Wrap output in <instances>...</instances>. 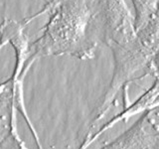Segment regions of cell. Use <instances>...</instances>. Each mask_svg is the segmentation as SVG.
<instances>
[{
  "mask_svg": "<svg viewBox=\"0 0 159 149\" xmlns=\"http://www.w3.org/2000/svg\"><path fill=\"white\" fill-rule=\"evenodd\" d=\"M45 14H48V20L41 35L30 42L25 71L44 57L93 59L99 45L106 43L103 0H59L47 3L29 19L32 22Z\"/></svg>",
  "mask_w": 159,
  "mask_h": 149,
  "instance_id": "6da1fadb",
  "label": "cell"
},
{
  "mask_svg": "<svg viewBox=\"0 0 159 149\" xmlns=\"http://www.w3.org/2000/svg\"><path fill=\"white\" fill-rule=\"evenodd\" d=\"M134 8L135 31L158 16V0H130Z\"/></svg>",
  "mask_w": 159,
  "mask_h": 149,
  "instance_id": "7a4b0ae2",
  "label": "cell"
},
{
  "mask_svg": "<svg viewBox=\"0 0 159 149\" xmlns=\"http://www.w3.org/2000/svg\"><path fill=\"white\" fill-rule=\"evenodd\" d=\"M8 44V42H7V39L5 38L4 36H2V35H0V51L6 46V45Z\"/></svg>",
  "mask_w": 159,
  "mask_h": 149,
  "instance_id": "3957f363",
  "label": "cell"
},
{
  "mask_svg": "<svg viewBox=\"0 0 159 149\" xmlns=\"http://www.w3.org/2000/svg\"><path fill=\"white\" fill-rule=\"evenodd\" d=\"M59 0H50V1L48 3H55V2H58Z\"/></svg>",
  "mask_w": 159,
  "mask_h": 149,
  "instance_id": "277c9868",
  "label": "cell"
}]
</instances>
